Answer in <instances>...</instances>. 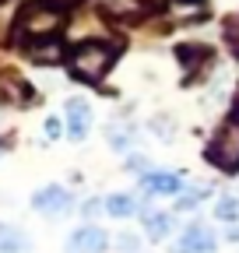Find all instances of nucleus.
I'll list each match as a JSON object with an SVG mask.
<instances>
[{
    "mask_svg": "<svg viewBox=\"0 0 239 253\" xmlns=\"http://www.w3.org/2000/svg\"><path fill=\"white\" fill-rule=\"evenodd\" d=\"M113 60H116V46H109V42H78L71 49V74L78 81L95 84L106 78Z\"/></svg>",
    "mask_w": 239,
    "mask_h": 253,
    "instance_id": "1",
    "label": "nucleus"
},
{
    "mask_svg": "<svg viewBox=\"0 0 239 253\" xmlns=\"http://www.w3.org/2000/svg\"><path fill=\"white\" fill-rule=\"evenodd\" d=\"M60 28H64V14H60V11H53L49 4H28V7L18 14V25H14V32H18V36L39 39V42L53 39Z\"/></svg>",
    "mask_w": 239,
    "mask_h": 253,
    "instance_id": "2",
    "label": "nucleus"
},
{
    "mask_svg": "<svg viewBox=\"0 0 239 253\" xmlns=\"http://www.w3.org/2000/svg\"><path fill=\"white\" fill-rule=\"evenodd\" d=\"M204 158L215 169H222V172H239V123L236 120L215 130V137H211V144H207Z\"/></svg>",
    "mask_w": 239,
    "mask_h": 253,
    "instance_id": "3",
    "label": "nucleus"
},
{
    "mask_svg": "<svg viewBox=\"0 0 239 253\" xmlns=\"http://www.w3.org/2000/svg\"><path fill=\"white\" fill-rule=\"evenodd\" d=\"M172 250L176 253H211L215 250V232L207 225H190L183 236H179V243Z\"/></svg>",
    "mask_w": 239,
    "mask_h": 253,
    "instance_id": "4",
    "label": "nucleus"
},
{
    "mask_svg": "<svg viewBox=\"0 0 239 253\" xmlns=\"http://www.w3.org/2000/svg\"><path fill=\"white\" fill-rule=\"evenodd\" d=\"M106 246H109V239H106V232H102V229L84 225V229H78V232L71 236L67 253H102Z\"/></svg>",
    "mask_w": 239,
    "mask_h": 253,
    "instance_id": "5",
    "label": "nucleus"
},
{
    "mask_svg": "<svg viewBox=\"0 0 239 253\" xmlns=\"http://www.w3.org/2000/svg\"><path fill=\"white\" fill-rule=\"evenodd\" d=\"M32 208L42 214H56V211H67L71 208V194L64 186H42L39 194L32 197Z\"/></svg>",
    "mask_w": 239,
    "mask_h": 253,
    "instance_id": "6",
    "label": "nucleus"
},
{
    "mask_svg": "<svg viewBox=\"0 0 239 253\" xmlns=\"http://www.w3.org/2000/svg\"><path fill=\"white\" fill-rule=\"evenodd\" d=\"M88 123H92L88 102H84V99H71V102H67V134H71L74 141H84Z\"/></svg>",
    "mask_w": 239,
    "mask_h": 253,
    "instance_id": "7",
    "label": "nucleus"
},
{
    "mask_svg": "<svg viewBox=\"0 0 239 253\" xmlns=\"http://www.w3.org/2000/svg\"><path fill=\"white\" fill-rule=\"evenodd\" d=\"M141 186L148 190V194H179V190H183V179H179L176 172H162V169H155V172H144Z\"/></svg>",
    "mask_w": 239,
    "mask_h": 253,
    "instance_id": "8",
    "label": "nucleus"
},
{
    "mask_svg": "<svg viewBox=\"0 0 239 253\" xmlns=\"http://www.w3.org/2000/svg\"><path fill=\"white\" fill-rule=\"evenodd\" d=\"M172 11H176L179 21H200L207 14V4H204V0H176Z\"/></svg>",
    "mask_w": 239,
    "mask_h": 253,
    "instance_id": "9",
    "label": "nucleus"
},
{
    "mask_svg": "<svg viewBox=\"0 0 239 253\" xmlns=\"http://www.w3.org/2000/svg\"><path fill=\"white\" fill-rule=\"evenodd\" d=\"M106 211H109L113 218H130V214L137 211V201H134L130 194H113V197L106 201Z\"/></svg>",
    "mask_w": 239,
    "mask_h": 253,
    "instance_id": "10",
    "label": "nucleus"
},
{
    "mask_svg": "<svg viewBox=\"0 0 239 253\" xmlns=\"http://www.w3.org/2000/svg\"><path fill=\"white\" fill-rule=\"evenodd\" d=\"M144 229H148V236H152V239H162V236H169V229H172V218L162 214V211H152V214H144Z\"/></svg>",
    "mask_w": 239,
    "mask_h": 253,
    "instance_id": "11",
    "label": "nucleus"
},
{
    "mask_svg": "<svg viewBox=\"0 0 239 253\" xmlns=\"http://www.w3.org/2000/svg\"><path fill=\"white\" fill-rule=\"evenodd\" d=\"M28 243H25V236L18 232V229H11V225H0V253H21Z\"/></svg>",
    "mask_w": 239,
    "mask_h": 253,
    "instance_id": "12",
    "label": "nucleus"
},
{
    "mask_svg": "<svg viewBox=\"0 0 239 253\" xmlns=\"http://www.w3.org/2000/svg\"><path fill=\"white\" fill-rule=\"evenodd\" d=\"M176 56L183 60L190 71H194L200 60H211V49H207V46H179V49H176Z\"/></svg>",
    "mask_w": 239,
    "mask_h": 253,
    "instance_id": "13",
    "label": "nucleus"
},
{
    "mask_svg": "<svg viewBox=\"0 0 239 253\" xmlns=\"http://www.w3.org/2000/svg\"><path fill=\"white\" fill-rule=\"evenodd\" d=\"M32 56H36L39 63H56V60H64V46H60L56 39H46L42 49H36Z\"/></svg>",
    "mask_w": 239,
    "mask_h": 253,
    "instance_id": "14",
    "label": "nucleus"
},
{
    "mask_svg": "<svg viewBox=\"0 0 239 253\" xmlns=\"http://www.w3.org/2000/svg\"><path fill=\"white\" fill-rule=\"evenodd\" d=\"M215 214H218L222 221H239V201H236V197H222L218 208H215Z\"/></svg>",
    "mask_w": 239,
    "mask_h": 253,
    "instance_id": "15",
    "label": "nucleus"
},
{
    "mask_svg": "<svg viewBox=\"0 0 239 253\" xmlns=\"http://www.w3.org/2000/svg\"><path fill=\"white\" fill-rule=\"evenodd\" d=\"M225 39H229V46H232V53H236V60H239V14L225 21Z\"/></svg>",
    "mask_w": 239,
    "mask_h": 253,
    "instance_id": "16",
    "label": "nucleus"
},
{
    "mask_svg": "<svg viewBox=\"0 0 239 253\" xmlns=\"http://www.w3.org/2000/svg\"><path fill=\"white\" fill-rule=\"evenodd\" d=\"M130 141H134V134H130V130H120V126H113V130H109V144H113L116 151L130 148Z\"/></svg>",
    "mask_w": 239,
    "mask_h": 253,
    "instance_id": "17",
    "label": "nucleus"
},
{
    "mask_svg": "<svg viewBox=\"0 0 239 253\" xmlns=\"http://www.w3.org/2000/svg\"><path fill=\"white\" fill-rule=\"evenodd\" d=\"M200 197H204V190H190V194H183V197L176 201V208H179V211H190V208H194Z\"/></svg>",
    "mask_w": 239,
    "mask_h": 253,
    "instance_id": "18",
    "label": "nucleus"
},
{
    "mask_svg": "<svg viewBox=\"0 0 239 253\" xmlns=\"http://www.w3.org/2000/svg\"><path fill=\"white\" fill-rule=\"evenodd\" d=\"M42 4H49L53 11H67V7H74V4H81V0H42Z\"/></svg>",
    "mask_w": 239,
    "mask_h": 253,
    "instance_id": "19",
    "label": "nucleus"
},
{
    "mask_svg": "<svg viewBox=\"0 0 239 253\" xmlns=\"http://www.w3.org/2000/svg\"><path fill=\"white\" fill-rule=\"evenodd\" d=\"M120 250H127V253H137V239H134V236H120Z\"/></svg>",
    "mask_w": 239,
    "mask_h": 253,
    "instance_id": "20",
    "label": "nucleus"
},
{
    "mask_svg": "<svg viewBox=\"0 0 239 253\" xmlns=\"http://www.w3.org/2000/svg\"><path fill=\"white\" fill-rule=\"evenodd\" d=\"M46 137H60V120H46Z\"/></svg>",
    "mask_w": 239,
    "mask_h": 253,
    "instance_id": "21",
    "label": "nucleus"
},
{
    "mask_svg": "<svg viewBox=\"0 0 239 253\" xmlns=\"http://www.w3.org/2000/svg\"><path fill=\"white\" fill-rule=\"evenodd\" d=\"M99 208H102V204H99V201H88V204H84V214H88V218H92V214H95V211H99Z\"/></svg>",
    "mask_w": 239,
    "mask_h": 253,
    "instance_id": "22",
    "label": "nucleus"
},
{
    "mask_svg": "<svg viewBox=\"0 0 239 253\" xmlns=\"http://www.w3.org/2000/svg\"><path fill=\"white\" fill-rule=\"evenodd\" d=\"M232 120L239 123V95H236V109H232Z\"/></svg>",
    "mask_w": 239,
    "mask_h": 253,
    "instance_id": "23",
    "label": "nucleus"
}]
</instances>
